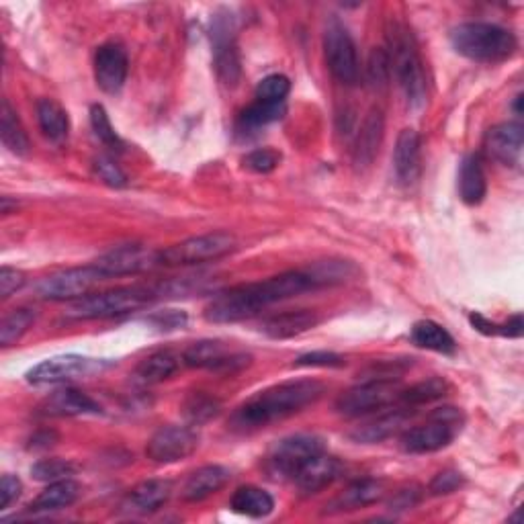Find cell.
Masks as SVG:
<instances>
[{"label":"cell","instance_id":"cell-25","mask_svg":"<svg viewBox=\"0 0 524 524\" xmlns=\"http://www.w3.org/2000/svg\"><path fill=\"white\" fill-rule=\"evenodd\" d=\"M385 498V484L379 479H359V482L348 486L340 496H336L328 506V514L353 512L359 508L373 506Z\"/></svg>","mask_w":524,"mask_h":524},{"label":"cell","instance_id":"cell-40","mask_svg":"<svg viewBox=\"0 0 524 524\" xmlns=\"http://www.w3.org/2000/svg\"><path fill=\"white\" fill-rule=\"evenodd\" d=\"M76 467L66 461V459H41L31 467V477L35 482H60V479H68L70 475H74Z\"/></svg>","mask_w":524,"mask_h":524},{"label":"cell","instance_id":"cell-27","mask_svg":"<svg viewBox=\"0 0 524 524\" xmlns=\"http://www.w3.org/2000/svg\"><path fill=\"white\" fill-rule=\"evenodd\" d=\"M230 469L224 465H205L189 475L183 486V500L201 502L220 492L230 482Z\"/></svg>","mask_w":524,"mask_h":524},{"label":"cell","instance_id":"cell-36","mask_svg":"<svg viewBox=\"0 0 524 524\" xmlns=\"http://www.w3.org/2000/svg\"><path fill=\"white\" fill-rule=\"evenodd\" d=\"M285 115V103H269V101H254L248 105L240 117H238V129L248 134V131H256L260 127H267L275 121H279Z\"/></svg>","mask_w":524,"mask_h":524},{"label":"cell","instance_id":"cell-51","mask_svg":"<svg viewBox=\"0 0 524 524\" xmlns=\"http://www.w3.org/2000/svg\"><path fill=\"white\" fill-rule=\"evenodd\" d=\"M25 283H27V277L23 271L3 267V271H0V297L9 299L13 293L23 289Z\"/></svg>","mask_w":524,"mask_h":524},{"label":"cell","instance_id":"cell-53","mask_svg":"<svg viewBox=\"0 0 524 524\" xmlns=\"http://www.w3.org/2000/svg\"><path fill=\"white\" fill-rule=\"evenodd\" d=\"M520 101H522V95H518V97H516V103H514V109H516V115H520V113H522V109H520Z\"/></svg>","mask_w":524,"mask_h":524},{"label":"cell","instance_id":"cell-41","mask_svg":"<svg viewBox=\"0 0 524 524\" xmlns=\"http://www.w3.org/2000/svg\"><path fill=\"white\" fill-rule=\"evenodd\" d=\"M91 127L95 131V136L101 144H105L107 148L111 150H121L123 148V142L119 138V134L115 131L109 115H107V109L103 105H93L91 107Z\"/></svg>","mask_w":524,"mask_h":524},{"label":"cell","instance_id":"cell-29","mask_svg":"<svg viewBox=\"0 0 524 524\" xmlns=\"http://www.w3.org/2000/svg\"><path fill=\"white\" fill-rule=\"evenodd\" d=\"M37 123L50 142L62 144L70 134V119L60 103L54 99H39L37 101Z\"/></svg>","mask_w":524,"mask_h":524},{"label":"cell","instance_id":"cell-37","mask_svg":"<svg viewBox=\"0 0 524 524\" xmlns=\"http://www.w3.org/2000/svg\"><path fill=\"white\" fill-rule=\"evenodd\" d=\"M308 271L314 277L318 287L338 285V283H344V281L353 279L357 275L355 265L348 260H324V262H318V265L310 267Z\"/></svg>","mask_w":524,"mask_h":524},{"label":"cell","instance_id":"cell-52","mask_svg":"<svg viewBox=\"0 0 524 524\" xmlns=\"http://www.w3.org/2000/svg\"><path fill=\"white\" fill-rule=\"evenodd\" d=\"M23 492L21 479L15 475H3V482H0V510H7Z\"/></svg>","mask_w":524,"mask_h":524},{"label":"cell","instance_id":"cell-24","mask_svg":"<svg viewBox=\"0 0 524 524\" xmlns=\"http://www.w3.org/2000/svg\"><path fill=\"white\" fill-rule=\"evenodd\" d=\"M383 134H385L383 111L379 107H373L359 129L357 144L353 150V164L359 170H365L375 162L381 142H383Z\"/></svg>","mask_w":524,"mask_h":524},{"label":"cell","instance_id":"cell-33","mask_svg":"<svg viewBox=\"0 0 524 524\" xmlns=\"http://www.w3.org/2000/svg\"><path fill=\"white\" fill-rule=\"evenodd\" d=\"M230 508L236 514L248 518H267L275 510V500L265 490H260L256 486H244L234 492L230 500Z\"/></svg>","mask_w":524,"mask_h":524},{"label":"cell","instance_id":"cell-42","mask_svg":"<svg viewBox=\"0 0 524 524\" xmlns=\"http://www.w3.org/2000/svg\"><path fill=\"white\" fill-rule=\"evenodd\" d=\"M291 91V82L285 74H269L256 86V99L269 103H285Z\"/></svg>","mask_w":524,"mask_h":524},{"label":"cell","instance_id":"cell-9","mask_svg":"<svg viewBox=\"0 0 524 524\" xmlns=\"http://www.w3.org/2000/svg\"><path fill=\"white\" fill-rule=\"evenodd\" d=\"M324 56L328 70L338 82L346 86H353L359 82L361 64L355 39L351 31L346 29V25L336 17H332L324 29Z\"/></svg>","mask_w":524,"mask_h":524},{"label":"cell","instance_id":"cell-48","mask_svg":"<svg viewBox=\"0 0 524 524\" xmlns=\"http://www.w3.org/2000/svg\"><path fill=\"white\" fill-rule=\"evenodd\" d=\"M146 322L160 332H174V330H181L187 326L189 316L183 310H162V312L148 316Z\"/></svg>","mask_w":524,"mask_h":524},{"label":"cell","instance_id":"cell-2","mask_svg":"<svg viewBox=\"0 0 524 524\" xmlns=\"http://www.w3.org/2000/svg\"><path fill=\"white\" fill-rule=\"evenodd\" d=\"M324 391V383L316 379H291L271 385L258 391L234 412L232 428L250 432L285 420L303 408L314 406L324 396Z\"/></svg>","mask_w":524,"mask_h":524},{"label":"cell","instance_id":"cell-23","mask_svg":"<svg viewBox=\"0 0 524 524\" xmlns=\"http://www.w3.org/2000/svg\"><path fill=\"white\" fill-rule=\"evenodd\" d=\"M410 410L408 408H398V410H391V412H385L361 426H357L353 432H351V439L359 445H377V443H383L387 439H391V436L396 434H402L410 422Z\"/></svg>","mask_w":524,"mask_h":524},{"label":"cell","instance_id":"cell-11","mask_svg":"<svg viewBox=\"0 0 524 524\" xmlns=\"http://www.w3.org/2000/svg\"><path fill=\"white\" fill-rule=\"evenodd\" d=\"M101 281H107V277L95 265L74 267L43 279L37 285V295L46 301H78L91 295Z\"/></svg>","mask_w":524,"mask_h":524},{"label":"cell","instance_id":"cell-46","mask_svg":"<svg viewBox=\"0 0 524 524\" xmlns=\"http://www.w3.org/2000/svg\"><path fill=\"white\" fill-rule=\"evenodd\" d=\"M463 484H465V477L461 471L445 469L432 477V482L428 484V494L430 496H449L457 492L459 488H463Z\"/></svg>","mask_w":524,"mask_h":524},{"label":"cell","instance_id":"cell-47","mask_svg":"<svg viewBox=\"0 0 524 524\" xmlns=\"http://www.w3.org/2000/svg\"><path fill=\"white\" fill-rule=\"evenodd\" d=\"M93 168H95L97 177H99L107 187L123 189V187L127 185L125 172L119 168V164H117L113 158H109V156H97Z\"/></svg>","mask_w":524,"mask_h":524},{"label":"cell","instance_id":"cell-13","mask_svg":"<svg viewBox=\"0 0 524 524\" xmlns=\"http://www.w3.org/2000/svg\"><path fill=\"white\" fill-rule=\"evenodd\" d=\"M183 363L193 369H209L232 375L250 367L252 357L242 351H232L222 340H199L183 353Z\"/></svg>","mask_w":524,"mask_h":524},{"label":"cell","instance_id":"cell-21","mask_svg":"<svg viewBox=\"0 0 524 524\" xmlns=\"http://www.w3.org/2000/svg\"><path fill=\"white\" fill-rule=\"evenodd\" d=\"M172 496V484L166 479H146V482L131 488L121 502V512L129 516H146L160 510Z\"/></svg>","mask_w":524,"mask_h":524},{"label":"cell","instance_id":"cell-8","mask_svg":"<svg viewBox=\"0 0 524 524\" xmlns=\"http://www.w3.org/2000/svg\"><path fill=\"white\" fill-rule=\"evenodd\" d=\"M238 248V240L230 232H209L187 238L160 250L162 267H193L203 262L220 260Z\"/></svg>","mask_w":524,"mask_h":524},{"label":"cell","instance_id":"cell-50","mask_svg":"<svg viewBox=\"0 0 524 524\" xmlns=\"http://www.w3.org/2000/svg\"><path fill=\"white\" fill-rule=\"evenodd\" d=\"M422 494H424V490H422L420 486L410 484V486H406V488H402V490H398L396 494H393V498L389 500L387 508H389L391 512H406V510H412L414 506L420 504Z\"/></svg>","mask_w":524,"mask_h":524},{"label":"cell","instance_id":"cell-30","mask_svg":"<svg viewBox=\"0 0 524 524\" xmlns=\"http://www.w3.org/2000/svg\"><path fill=\"white\" fill-rule=\"evenodd\" d=\"M410 338L416 346L426 348V351H432V353H441V355H453L457 348V342L449 334V330L432 320L416 322L412 326Z\"/></svg>","mask_w":524,"mask_h":524},{"label":"cell","instance_id":"cell-38","mask_svg":"<svg viewBox=\"0 0 524 524\" xmlns=\"http://www.w3.org/2000/svg\"><path fill=\"white\" fill-rule=\"evenodd\" d=\"M33 322H35V312L31 308L13 310L11 314L5 316L3 324H0V344L5 348L17 344L33 326Z\"/></svg>","mask_w":524,"mask_h":524},{"label":"cell","instance_id":"cell-43","mask_svg":"<svg viewBox=\"0 0 524 524\" xmlns=\"http://www.w3.org/2000/svg\"><path fill=\"white\" fill-rule=\"evenodd\" d=\"M365 78L371 89H385L391 78V64L389 56L383 48H377L371 52L367 66H365Z\"/></svg>","mask_w":524,"mask_h":524},{"label":"cell","instance_id":"cell-16","mask_svg":"<svg viewBox=\"0 0 524 524\" xmlns=\"http://www.w3.org/2000/svg\"><path fill=\"white\" fill-rule=\"evenodd\" d=\"M213 37V66L226 86H236L242 78V60L234 37V19L232 17H215L211 27Z\"/></svg>","mask_w":524,"mask_h":524},{"label":"cell","instance_id":"cell-1","mask_svg":"<svg viewBox=\"0 0 524 524\" xmlns=\"http://www.w3.org/2000/svg\"><path fill=\"white\" fill-rule=\"evenodd\" d=\"M318 289L310 271H289L267 281L238 285L217 293L205 308V320L213 324H234L258 316L269 305Z\"/></svg>","mask_w":524,"mask_h":524},{"label":"cell","instance_id":"cell-10","mask_svg":"<svg viewBox=\"0 0 524 524\" xmlns=\"http://www.w3.org/2000/svg\"><path fill=\"white\" fill-rule=\"evenodd\" d=\"M398 381H361L336 400V412L346 418H359L385 410L400 400Z\"/></svg>","mask_w":524,"mask_h":524},{"label":"cell","instance_id":"cell-35","mask_svg":"<svg viewBox=\"0 0 524 524\" xmlns=\"http://www.w3.org/2000/svg\"><path fill=\"white\" fill-rule=\"evenodd\" d=\"M449 383L441 377H430L424 381H418L410 385L408 389L400 391V400L398 404L404 408H418L436 400H443L449 393Z\"/></svg>","mask_w":524,"mask_h":524},{"label":"cell","instance_id":"cell-6","mask_svg":"<svg viewBox=\"0 0 524 524\" xmlns=\"http://www.w3.org/2000/svg\"><path fill=\"white\" fill-rule=\"evenodd\" d=\"M465 416L461 410L445 406L436 408L420 426L406 428L400 436V447L408 455H428L447 449L461 434Z\"/></svg>","mask_w":524,"mask_h":524},{"label":"cell","instance_id":"cell-45","mask_svg":"<svg viewBox=\"0 0 524 524\" xmlns=\"http://www.w3.org/2000/svg\"><path fill=\"white\" fill-rule=\"evenodd\" d=\"M244 168L250 170V172H256V174H269L273 172L275 168H279L281 164V154L277 150H269V148H260V150H254L250 154L244 156L242 160Z\"/></svg>","mask_w":524,"mask_h":524},{"label":"cell","instance_id":"cell-14","mask_svg":"<svg viewBox=\"0 0 524 524\" xmlns=\"http://www.w3.org/2000/svg\"><path fill=\"white\" fill-rule=\"evenodd\" d=\"M199 447V432L193 426L170 424L152 434L146 455L158 465H172L191 457Z\"/></svg>","mask_w":524,"mask_h":524},{"label":"cell","instance_id":"cell-49","mask_svg":"<svg viewBox=\"0 0 524 524\" xmlns=\"http://www.w3.org/2000/svg\"><path fill=\"white\" fill-rule=\"evenodd\" d=\"M344 365V357L330 351H314L301 355L295 361V367H312V369H338Z\"/></svg>","mask_w":524,"mask_h":524},{"label":"cell","instance_id":"cell-19","mask_svg":"<svg viewBox=\"0 0 524 524\" xmlns=\"http://www.w3.org/2000/svg\"><path fill=\"white\" fill-rule=\"evenodd\" d=\"M422 144L420 134L412 127L400 131L396 150H393V170H396V179L404 187H412L422 172Z\"/></svg>","mask_w":524,"mask_h":524},{"label":"cell","instance_id":"cell-18","mask_svg":"<svg viewBox=\"0 0 524 524\" xmlns=\"http://www.w3.org/2000/svg\"><path fill=\"white\" fill-rule=\"evenodd\" d=\"M522 146H524V129L520 123H512V121L492 127L484 142L486 154L504 166L520 164Z\"/></svg>","mask_w":524,"mask_h":524},{"label":"cell","instance_id":"cell-22","mask_svg":"<svg viewBox=\"0 0 524 524\" xmlns=\"http://www.w3.org/2000/svg\"><path fill=\"white\" fill-rule=\"evenodd\" d=\"M41 412L54 418H74V416H97L103 412L101 404L93 400L89 393L74 387L54 391L46 402L41 404Z\"/></svg>","mask_w":524,"mask_h":524},{"label":"cell","instance_id":"cell-44","mask_svg":"<svg viewBox=\"0 0 524 524\" xmlns=\"http://www.w3.org/2000/svg\"><path fill=\"white\" fill-rule=\"evenodd\" d=\"M410 367L412 361H377L365 369L361 381H400Z\"/></svg>","mask_w":524,"mask_h":524},{"label":"cell","instance_id":"cell-39","mask_svg":"<svg viewBox=\"0 0 524 524\" xmlns=\"http://www.w3.org/2000/svg\"><path fill=\"white\" fill-rule=\"evenodd\" d=\"M222 404L205 393H193V396L185 402V416L191 424H205L220 414Z\"/></svg>","mask_w":524,"mask_h":524},{"label":"cell","instance_id":"cell-12","mask_svg":"<svg viewBox=\"0 0 524 524\" xmlns=\"http://www.w3.org/2000/svg\"><path fill=\"white\" fill-rule=\"evenodd\" d=\"M93 265L107 279H113V277L150 273L162 267V262H160V250H154L146 244H123L99 256Z\"/></svg>","mask_w":524,"mask_h":524},{"label":"cell","instance_id":"cell-31","mask_svg":"<svg viewBox=\"0 0 524 524\" xmlns=\"http://www.w3.org/2000/svg\"><path fill=\"white\" fill-rule=\"evenodd\" d=\"M78 496H80V486L72 477H68V479H60V482H52L27 508L31 512H54L72 506L78 500Z\"/></svg>","mask_w":524,"mask_h":524},{"label":"cell","instance_id":"cell-26","mask_svg":"<svg viewBox=\"0 0 524 524\" xmlns=\"http://www.w3.org/2000/svg\"><path fill=\"white\" fill-rule=\"evenodd\" d=\"M320 324V316L312 310L283 312L267 318L260 324V332L273 340H287L314 330Z\"/></svg>","mask_w":524,"mask_h":524},{"label":"cell","instance_id":"cell-34","mask_svg":"<svg viewBox=\"0 0 524 524\" xmlns=\"http://www.w3.org/2000/svg\"><path fill=\"white\" fill-rule=\"evenodd\" d=\"M0 138L5 148L17 156H27L31 150L27 131L9 101H3V111H0Z\"/></svg>","mask_w":524,"mask_h":524},{"label":"cell","instance_id":"cell-32","mask_svg":"<svg viewBox=\"0 0 524 524\" xmlns=\"http://www.w3.org/2000/svg\"><path fill=\"white\" fill-rule=\"evenodd\" d=\"M183 363V355H177L174 351H158L152 353L150 357H146L138 369H136V377L138 381L146 383V385H154V383H162L166 379H170L174 373L181 369Z\"/></svg>","mask_w":524,"mask_h":524},{"label":"cell","instance_id":"cell-20","mask_svg":"<svg viewBox=\"0 0 524 524\" xmlns=\"http://www.w3.org/2000/svg\"><path fill=\"white\" fill-rule=\"evenodd\" d=\"M342 473V463L336 457H330L326 453L318 455L305 465L295 477V488L301 496H316L330 488Z\"/></svg>","mask_w":524,"mask_h":524},{"label":"cell","instance_id":"cell-3","mask_svg":"<svg viewBox=\"0 0 524 524\" xmlns=\"http://www.w3.org/2000/svg\"><path fill=\"white\" fill-rule=\"evenodd\" d=\"M387 56L391 64V74L396 76L400 89L404 91L408 109L418 113L426 105L428 86L424 62L420 58L416 39L406 25L396 23L387 35Z\"/></svg>","mask_w":524,"mask_h":524},{"label":"cell","instance_id":"cell-17","mask_svg":"<svg viewBox=\"0 0 524 524\" xmlns=\"http://www.w3.org/2000/svg\"><path fill=\"white\" fill-rule=\"evenodd\" d=\"M127 70H129V60L121 43L109 41L99 46V50L95 52V80L103 93L107 95L121 93L127 80Z\"/></svg>","mask_w":524,"mask_h":524},{"label":"cell","instance_id":"cell-28","mask_svg":"<svg viewBox=\"0 0 524 524\" xmlns=\"http://www.w3.org/2000/svg\"><path fill=\"white\" fill-rule=\"evenodd\" d=\"M459 197L465 205H479L488 195V177L482 164V158L477 154H469L463 158L459 166V181H457Z\"/></svg>","mask_w":524,"mask_h":524},{"label":"cell","instance_id":"cell-7","mask_svg":"<svg viewBox=\"0 0 524 524\" xmlns=\"http://www.w3.org/2000/svg\"><path fill=\"white\" fill-rule=\"evenodd\" d=\"M322 453H326V443L320 436L293 434L273 445L265 459V471L273 482H287Z\"/></svg>","mask_w":524,"mask_h":524},{"label":"cell","instance_id":"cell-15","mask_svg":"<svg viewBox=\"0 0 524 524\" xmlns=\"http://www.w3.org/2000/svg\"><path fill=\"white\" fill-rule=\"evenodd\" d=\"M107 363L99 359H89L82 355H58L52 359L41 361L31 371H27V381L33 385H56L68 383L74 379L91 377L105 369Z\"/></svg>","mask_w":524,"mask_h":524},{"label":"cell","instance_id":"cell-4","mask_svg":"<svg viewBox=\"0 0 524 524\" xmlns=\"http://www.w3.org/2000/svg\"><path fill=\"white\" fill-rule=\"evenodd\" d=\"M453 50L473 62L498 64L514 56L518 41L514 33L496 23H461L449 33Z\"/></svg>","mask_w":524,"mask_h":524},{"label":"cell","instance_id":"cell-5","mask_svg":"<svg viewBox=\"0 0 524 524\" xmlns=\"http://www.w3.org/2000/svg\"><path fill=\"white\" fill-rule=\"evenodd\" d=\"M158 299L156 285L154 287H117L103 293L86 295L78 301H72L66 310V318L70 320H111L121 318L131 312L146 308L148 303Z\"/></svg>","mask_w":524,"mask_h":524}]
</instances>
